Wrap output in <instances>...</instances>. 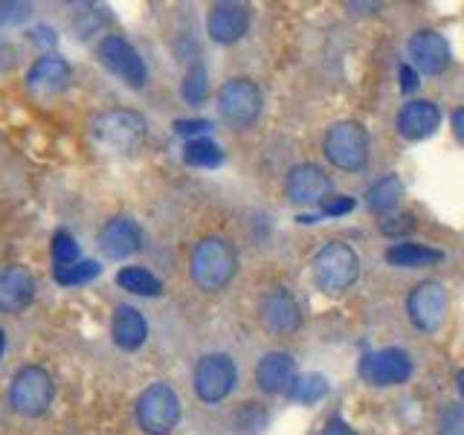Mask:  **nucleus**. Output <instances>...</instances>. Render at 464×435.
I'll return each instance as SVG.
<instances>
[{
  "label": "nucleus",
  "instance_id": "obj_9",
  "mask_svg": "<svg viewBox=\"0 0 464 435\" xmlns=\"http://www.w3.org/2000/svg\"><path fill=\"white\" fill-rule=\"evenodd\" d=\"M447 311H450L447 290L441 282H435V279L418 282L410 290V296H406V314H410V323L424 334L439 331L447 319Z\"/></svg>",
  "mask_w": 464,
  "mask_h": 435
},
{
  "label": "nucleus",
  "instance_id": "obj_5",
  "mask_svg": "<svg viewBox=\"0 0 464 435\" xmlns=\"http://www.w3.org/2000/svg\"><path fill=\"white\" fill-rule=\"evenodd\" d=\"M180 415H183L180 398H178V392H174V386L166 381L151 383L137 401L140 430L149 435H169L174 427H178Z\"/></svg>",
  "mask_w": 464,
  "mask_h": 435
},
{
  "label": "nucleus",
  "instance_id": "obj_26",
  "mask_svg": "<svg viewBox=\"0 0 464 435\" xmlns=\"http://www.w3.org/2000/svg\"><path fill=\"white\" fill-rule=\"evenodd\" d=\"M328 395V381L319 372H311V374H302L296 377L294 389H290V398H294L296 403H319Z\"/></svg>",
  "mask_w": 464,
  "mask_h": 435
},
{
  "label": "nucleus",
  "instance_id": "obj_23",
  "mask_svg": "<svg viewBox=\"0 0 464 435\" xmlns=\"http://www.w3.org/2000/svg\"><path fill=\"white\" fill-rule=\"evenodd\" d=\"M401 198H403V183H401L398 174H383V178L377 183H372V188L366 192L369 209L377 215L392 212L401 203Z\"/></svg>",
  "mask_w": 464,
  "mask_h": 435
},
{
  "label": "nucleus",
  "instance_id": "obj_39",
  "mask_svg": "<svg viewBox=\"0 0 464 435\" xmlns=\"http://www.w3.org/2000/svg\"><path fill=\"white\" fill-rule=\"evenodd\" d=\"M456 383H459V392H461V401H464V369L459 372V377H456Z\"/></svg>",
  "mask_w": 464,
  "mask_h": 435
},
{
  "label": "nucleus",
  "instance_id": "obj_17",
  "mask_svg": "<svg viewBox=\"0 0 464 435\" xmlns=\"http://www.w3.org/2000/svg\"><path fill=\"white\" fill-rule=\"evenodd\" d=\"M398 134L410 142L430 140L441 128V108L430 99H412L398 111Z\"/></svg>",
  "mask_w": 464,
  "mask_h": 435
},
{
  "label": "nucleus",
  "instance_id": "obj_22",
  "mask_svg": "<svg viewBox=\"0 0 464 435\" xmlns=\"http://www.w3.org/2000/svg\"><path fill=\"white\" fill-rule=\"evenodd\" d=\"M444 258V253L432 250V246L427 244H392L386 250V261L395 267H427V265H439V261Z\"/></svg>",
  "mask_w": 464,
  "mask_h": 435
},
{
  "label": "nucleus",
  "instance_id": "obj_2",
  "mask_svg": "<svg viewBox=\"0 0 464 435\" xmlns=\"http://www.w3.org/2000/svg\"><path fill=\"white\" fill-rule=\"evenodd\" d=\"M145 134H149V122H145L142 113L130 111V108L102 111L99 116H93V122H91L93 142L111 154L137 151L145 140Z\"/></svg>",
  "mask_w": 464,
  "mask_h": 435
},
{
  "label": "nucleus",
  "instance_id": "obj_1",
  "mask_svg": "<svg viewBox=\"0 0 464 435\" xmlns=\"http://www.w3.org/2000/svg\"><path fill=\"white\" fill-rule=\"evenodd\" d=\"M192 282L207 290V294H218L224 290L232 276L238 270V253H236V244L224 236H209L195 244L192 250Z\"/></svg>",
  "mask_w": 464,
  "mask_h": 435
},
{
  "label": "nucleus",
  "instance_id": "obj_19",
  "mask_svg": "<svg viewBox=\"0 0 464 435\" xmlns=\"http://www.w3.org/2000/svg\"><path fill=\"white\" fill-rule=\"evenodd\" d=\"M70 64L64 62L62 55L55 53H44L41 58H35V64L29 67L26 72V87L38 96H53L62 93L64 87L70 84Z\"/></svg>",
  "mask_w": 464,
  "mask_h": 435
},
{
  "label": "nucleus",
  "instance_id": "obj_4",
  "mask_svg": "<svg viewBox=\"0 0 464 435\" xmlns=\"http://www.w3.org/2000/svg\"><path fill=\"white\" fill-rule=\"evenodd\" d=\"M323 151L328 163L340 171H360L369 163V134L354 120H340L328 128Z\"/></svg>",
  "mask_w": 464,
  "mask_h": 435
},
{
  "label": "nucleus",
  "instance_id": "obj_3",
  "mask_svg": "<svg viewBox=\"0 0 464 435\" xmlns=\"http://www.w3.org/2000/svg\"><path fill=\"white\" fill-rule=\"evenodd\" d=\"M360 279V256L343 241H328L314 256V282L328 296L352 290Z\"/></svg>",
  "mask_w": 464,
  "mask_h": 435
},
{
  "label": "nucleus",
  "instance_id": "obj_11",
  "mask_svg": "<svg viewBox=\"0 0 464 435\" xmlns=\"http://www.w3.org/2000/svg\"><path fill=\"white\" fill-rule=\"evenodd\" d=\"M99 62L105 64L116 79H122L128 87H142L149 82V70H145L142 55L134 50V44L122 35H105L99 41Z\"/></svg>",
  "mask_w": 464,
  "mask_h": 435
},
{
  "label": "nucleus",
  "instance_id": "obj_8",
  "mask_svg": "<svg viewBox=\"0 0 464 435\" xmlns=\"http://www.w3.org/2000/svg\"><path fill=\"white\" fill-rule=\"evenodd\" d=\"M238 383L236 360L224 352L203 354L195 366V395L203 403H221L232 395V389Z\"/></svg>",
  "mask_w": 464,
  "mask_h": 435
},
{
  "label": "nucleus",
  "instance_id": "obj_33",
  "mask_svg": "<svg viewBox=\"0 0 464 435\" xmlns=\"http://www.w3.org/2000/svg\"><path fill=\"white\" fill-rule=\"evenodd\" d=\"M354 209V198H345V195H337L323 203V215H345Z\"/></svg>",
  "mask_w": 464,
  "mask_h": 435
},
{
  "label": "nucleus",
  "instance_id": "obj_20",
  "mask_svg": "<svg viewBox=\"0 0 464 435\" xmlns=\"http://www.w3.org/2000/svg\"><path fill=\"white\" fill-rule=\"evenodd\" d=\"M35 299V279L21 265H12L0 273V311L21 314Z\"/></svg>",
  "mask_w": 464,
  "mask_h": 435
},
{
  "label": "nucleus",
  "instance_id": "obj_13",
  "mask_svg": "<svg viewBox=\"0 0 464 435\" xmlns=\"http://www.w3.org/2000/svg\"><path fill=\"white\" fill-rule=\"evenodd\" d=\"M285 195L296 207H323L325 198L331 195V178L323 166L316 163H302L287 171L285 180Z\"/></svg>",
  "mask_w": 464,
  "mask_h": 435
},
{
  "label": "nucleus",
  "instance_id": "obj_37",
  "mask_svg": "<svg viewBox=\"0 0 464 435\" xmlns=\"http://www.w3.org/2000/svg\"><path fill=\"white\" fill-rule=\"evenodd\" d=\"M453 130H456V137L464 142V108H459V111L453 113Z\"/></svg>",
  "mask_w": 464,
  "mask_h": 435
},
{
  "label": "nucleus",
  "instance_id": "obj_24",
  "mask_svg": "<svg viewBox=\"0 0 464 435\" xmlns=\"http://www.w3.org/2000/svg\"><path fill=\"white\" fill-rule=\"evenodd\" d=\"M116 282H120L122 290L137 294V296H160L163 294V282L145 267H122L120 273H116Z\"/></svg>",
  "mask_w": 464,
  "mask_h": 435
},
{
  "label": "nucleus",
  "instance_id": "obj_30",
  "mask_svg": "<svg viewBox=\"0 0 464 435\" xmlns=\"http://www.w3.org/2000/svg\"><path fill=\"white\" fill-rule=\"evenodd\" d=\"M439 435H464V401L447 403L439 415Z\"/></svg>",
  "mask_w": 464,
  "mask_h": 435
},
{
  "label": "nucleus",
  "instance_id": "obj_12",
  "mask_svg": "<svg viewBox=\"0 0 464 435\" xmlns=\"http://www.w3.org/2000/svg\"><path fill=\"white\" fill-rule=\"evenodd\" d=\"M360 377L369 386H401L412 377V357L403 348H381L360 360Z\"/></svg>",
  "mask_w": 464,
  "mask_h": 435
},
{
  "label": "nucleus",
  "instance_id": "obj_29",
  "mask_svg": "<svg viewBox=\"0 0 464 435\" xmlns=\"http://www.w3.org/2000/svg\"><path fill=\"white\" fill-rule=\"evenodd\" d=\"M53 258H55V267H67V265H76V261H82L79 258V244L67 229H58L53 236Z\"/></svg>",
  "mask_w": 464,
  "mask_h": 435
},
{
  "label": "nucleus",
  "instance_id": "obj_25",
  "mask_svg": "<svg viewBox=\"0 0 464 435\" xmlns=\"http://www.w3.org/2000/svg\"><path fill=\"white\" fill-rule=\"evenodd\" d=\"M183 163L186 166H195V169H215L224 163V151L221 145L200 137V140H188L186 149H183Z\"/></svg>",
  "mask_w": 464,
  "mask_h": 435
},
{
  "label": "nucleus",
  "instance_id": "obj_16",
  "mask_svg": "<svg viewBox=\"0 0 464 435\" xmlns=\"http://www.w3.org/2000/svg\"><path fill=\"white\" fill-rule=\"evenodd\" d=\"M140 246H142V229L134 218H125V215L111 218V221L99 229V250L111 261L130 258L134 253H140Z\"/></svg>",
  "mask_w": 464,
  "mask_h": 435
},
{
  "label": "nucleus",
  "instance_id": "obj_18",
  "mask_svg": "<svg viewBox=\"0 0 464 435\" xmlns=\"http://www.w3.org/2000/svg\"><path fill=\"white\" fill-rule=\"evenodd\" d=\"M296 377V360L287 352H267L256 366V383L265 395H290Z\"/></svg>",
  "mask_w": 464,
  "mask_h": 435
},
{
  "label": "nucleus",
  "instance_id": "obj_21",
  "mask_svg": "<svg viewBox=\"0 0 464 435\" xmlns=\"http://www.w3.org/2000/svg\"><path fill=\"white\" fill-rule=\"evenodd\" d=\"M111 337L122 352H137V348H142L145 340H149V323H145V316L137 308L120 304V308L113 311Z\"/></svg>",
  "mask_w": 464,
  "mask_h": 435
},
{
  "label": "nucleus",
  "instance_id": "obj_28",
  "mask_svg": "<svg viewBox=\"0 0 464 435\" xmlns=\"http://www.w3.org/2000/svg\"><path fill=\"white\" fill-rule=\"evenodd\" d=\"M102 273V267L96 261H76V265H67V267H55L53 270V279L64 287H76V285H87L93 282L96 276Z\"/></svg>",
  "mask_w": 464,
  "mask_h": 435
},
{
  "label": "nucleus",
  "instance_id": "obj_15",
  "mask_svg": "<svg viewBox=\"0 0 464 435\" xmlns=\"http://www.w3.org/2000/svg\"><path fill=\"white\" fill-rule=\"evenodd\" d=\"M410 58L418 67V72H424V76H441L450 67V62H453V53H450V44L439 29H418L410 38Z\"/></svg>",
  "mask_w": 464,
  "mask_h": 435
},
{
  "label": "nucleus",
  "instance_id": "obj_10",
  "mask_svg": "<svg viewBox=\"0 0 464 435\" xmlns=\"http://www.w3.org/2000/svg\"><path fill=\"white\" fill-rule=\"evenodd\" d=\"M258 323L270 337H290L302 328V308L287 287H270L258 302Z\"/></svg>",
  "mask_w": 464,
  "mask_h": 435
},
{
  "label": "nucleus",
  "instance_id": "obj_7",
  "mask_svg": "<svg viewBox=\"0 0 464 435\" xmlns=\"http://www.w3.org/2000/svg\"><path fill=\"white\" fill-rule=\"evenodd\" d=\"M55 398V383L53 374L41 366H24L14 372L9 383V401L14 406V412L38 418L53 406Z\"/></svg>",
  "mask_w": 464,
  "mask_h": 435
},
{
  "label": "nucleus",
  "instance_id": "obj_36",
  "mask_svg": "<svg viewBox=\"0 0 464 435\" xmlns=\"http://www.w3.org/2000/svg\"><path fill=\"white\" fill-rule=\"evenodd\" d=\"M33 41H38V44H50V47H53V44H55V33H53V29H47V26H35V29H33Z\"/></svg>",
  "mask_w": 464,
  "mask_h": 435
},
{
  "label": "nucleus",
  "instance_id": "obj_27",
  "mask_svg": "<svg viewBox=\"0 0 464 435\" xmlns=\"http://www.w3.org/2000/svg\"><path fill=\"white\" fill-rule=\"evenodd\" d=\"M209 96V72L203 64H192L183 76V99L188 105H203Z\"/></svg>",
  "mask_w": 464,
  "mask_h": 435
},
{
  "label": "nucleus",
  "instance_id": "obj_6",
  "mask_svg": "<svg viewBox=\"0 0 464 435\" xmlns=\"http://www.w3.org/2000/svg\"><path fill=\"white\" fill-rule=\"evenodd\" d=\"M215 102H218V113H221V120L232 128L256 125V120L261 116V108H265L261 87L246 76L224 82Z\"/></svg>",
  "mask_w": 464,
  "mask_h": 435
},
{
  "label": "nucleus",
  "instance_id": "obj_38",
  "mask_svg": "<svg viewBox=\"0 0 464 435\" xmlns=\"http://www.w3.org/2000/svg\"><path fill=\"white\" fill-rule=\"evenodd\" d=\"M4 352H6V331L0 328V357H4Z\"/></svg>",
  "mask_w": 464,
  "mask_h": 435
},
{
  "label": "nucleus",
  "instance_id": "obj_32",
  "mask_svg": "<svg viewBox=\"0 0 464 435\" xmlns=\"http://www.w3.org/2000/svg\"><path fill=\"white\" fill-rule=\"evenodd\" d=\"M29 14V4H0V26L24 24Z\"/></svg>",
  "mask_w": 464,
  "mask_h": 435
},
{
  "label": "nucleus",
  "instance_id": "obj_35",
  "mask_svg": "<svg viewBox=\"0 0 464 435\" xmlns=\"http://www.w3.org/2000/svg\"><path fill=\"white\" fill-rule=\"evenodd\" d=\"M398 79H401V87H403L406 93L415 91V87H418V72H415L410 64H401V70H398Z\"/></svg>",
  "mask_w": 464,
  "mask_h": 435
},
{
  "label": "nucleus",
  "instance_id": "obj_14",
  "mask_svg": "<svg viewBox=\"0 0 464 435\" xmlns=\"http://www.w3.org/2000/svg\"><path fill=\"white\" fill-rule=\"evenodd\" d=\"M250 29V6L238 0H218L207 14V33L215 44H238Z\"/></svg>",
  "mask_w": 464,
  "mask_h": 435
},
{
  "label": "nucleus",
  "instance_id": "obj_31",
  "mask_svg": "<svg viewBox=\"0 0 464 435\" xmlns=\"http://www.w3.org/2000/svg\"><path fill=\"white\" fill-rule=\"evenodd\" d=\"M212 128L209 120H178L174 122V134H180L186 140H200V134H207Z\"/></svg>",
  "mask_w": 464,
  "mask_h": 435
},
{
  "label": "nucleus",
  "instance_id": "obj_34",
  "mask_svg": "<svg viewBox=\"0 0 464 435\" xmlns=\"http://www.w3.org/2000/svg\"><path fill=\"white\" fill-rule=\"evenodd\" d=\"M323 435H357V430H354L352 424H348L345 418L334 415V418H328V424H325Z\"/></svg>",
  "mask_w": 464,
  "mask_h": 435
}]
</instances>
